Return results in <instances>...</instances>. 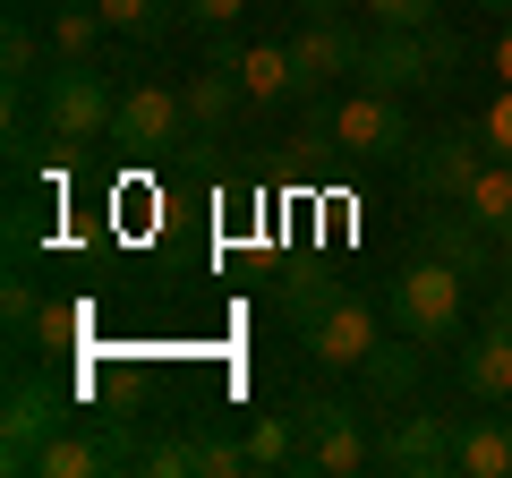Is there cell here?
Returning <instances> with one entry per match:
<instances>
[{
  "instance_id": "cell-1",
  "label": "cell",
  "mask_w": 512,
  "mask_h": 478,
  "mask_svg": "<svg viewBox=\"0 0 512 478\" xmlns=\"http://www.w3.org/2000/svg\"><path fill=\"white\" fill-rule=\"evenodd\" d=\"M291 325H299L316 368H359L384 342V316L359 291H342V282H291Z\"/></svg>"
},
{
  "instance_id": "cell-2",
  "label": "cell",
  "mask_w": 512,
  "mask_h": 478,
  "mask_svg": "<svg viewBox=\"0 0 512 478\" xmlns=\"http://www.w3.org/2000/svg\"><path fill=\"white\" fill-rule=\"evenodd\" d=\"M461 77V35L444 26H376L359 43V86H384V94H444Z\"/></svg>"
},
{
  "instance_id": "cell-3",
  "label": "cell",
  "mask_w": 512,
  "mask_h": 478,
  "mask_svg": "<svg viewBox=\"0 0 512 478\" xmlns=\"http://www.w3.org/2000/svg\"><path fill=\"white\" fill-rule=\"evenodd\" d=\"M35 120L52 146H111V120H120V94L94 60H52L35 77Z\"/></svg>"
},
{
  "instance_id": "cell-4",
  "label": "cell",
  "mask_w": 512,
  "mask_h": 478,
  "mask_svg": "<svg viewBox=\"0 0 512 478\" xmlns=\"http://www.w3.org/2000/svg\"><path fill=\"white\" fill-rule=\"evenodd\" d=\"M461 299H470V274L461 265H444V257H410L402 274H393V325L410 333V342H461Z\"/></svg>"
},
{
  "instance_id": "cell-5",
  "label": "cell",
  "mask_w": 512,
  "mask_h": 478,
  "mask_svg": "<svg viewBox=\"0 0 512 478\" xmlns=\"http://www.w3.org/2000/svg\"><path fill=\"white\" fill-rule=\"evenodd\" d=\"M291 427H299V444H291V470L299 478H359V470H376V444H367V427H359V402H299L291 410Z\"/></svg>"
},
{
  "instance_id": "cell-6",
  "label": "cell",
  "mask_w": 512,
  "mask_h": 478,
  "mask_svg": "<svg viewBox=\"0 0 512 478\" xmlns=\"http://www.w3.org/2000/svg\"><path fill=\"white\" fill-rule=\"evenodd\" d=\"M325 146L350 154V163H393V154H410L402 94L359 86V94H342V103H325Z\"/></svg>"
},
{
  "instance_id": "cell-7",
  "label": "cell",
  "mask_w": 512,
  "mask_h": 478,
  "mask_svg": "<svg viewBox=\"0 0 512 478\" xmlns=\"http://www.w3.org/2000/svg\"><path fill=\"white\" fill-rule=\"evenodd\" d=\"M146 444H128L120 419H69L60 436L35 444V470L26 478H111V470H137Z\"/></svg>"
},
{
  "instance_id": "cell-8",
  "label": "cell",
  "mask_w": 512,
  "mask_h": 478,
  "mask_svg": "<svg viewBox=\"0 0 512 478\" xmlns=\"http://www.w3.org/2000/svg\"><path fill=\"white\" fill-rule=\"evenodd\" d=\"M60 427H69L60 385H52V376H35V368H18V376H9V402H0V470L26 478V470H35V444L60 436Z\"/></svg>"
},
{
  "instance_id": "cell-9",
  "label": "cell",
  "mask_w": 512,
  "mask_h": 478,
  "mask_svg": "<svg viewBox=\"0 0 512 478\" xmlns=\"http://www.w3.org/2000/svg\"><path fill=\"white\" fill-rule=\"evenodd\" d=\"M453 436H461V419H444V410H402L376 436V470L384 478H453Z\"/></svg>"
},
{
  "instance_id": "cell-10",
  "label": "cell",
  "mask_w": 512,
  "mask_h": 478,
  "mask_svg": "<svg viewBox=\"0 0 512 478\" xmlns=\"http://www.w3.org/2000/svg\"><path fill=\"white\" fill-rule=\"evenodd\" d=\"M188 137V94H171L163 77H137V86L120 94V120H111V146L128 154H163Z\"/></svg>"
},
{
  "instance_id": "cell-11",
  "label": "cell",
  "mask_w": 512,
  "mask_h": 478,
  "mask_svg": "<svg viewBox=\"0 0 512 478\" xmlns=\"http://www.w3.org/2000/svg\"><path fill=\"white\" fill-rule=\"evenodd\" d=\"M291 69H299V103H325L333 77H359V35H342L333 18H299Z\"/></svg>"
},
{
  "instance_id": "cell-12",
  "label": "cell",
  "mask_w": 512,
  "mask_h": 478,
  "mask_svg": "<svg viewBox=\"0 0 512 478\" xmlns=\"http://www.w3.org/2000/svg\"><path fill=\"white\" fill-rule=\"evenodd\" d=\"M487 171V146H478V129H444V137H427V146H410V180L427 188V197H453L461 205V188Z\"/></svg>"
},
{
  "instance_id": "cell-13",
  "label": "cell",
  "mask_w": 512,
  "mask_h": 478,
  "mask_svg": "<svg viewBox=\"0 0 512 478\" xmlns=\"http://www.w3.org/2000/svg\"><path fill=\"white\" fill-rule=\"evenodd\" d=\"M453 376H461V393H470V402H487V410L512 402V325H504V316H495L487 333H470V342H461Z\"/></svg>"
},
{
  "instance_id": "cell-14",
  "label": "cell",
  "mask_w": 512,
  "mask_h": 478,
  "mask_svg": "<svg viewBox=\"0 0 512 478\" xmlns=\"http://www.w3.org/2000/svg\"><path fill=\"white\" fill-rule=\"evenodd\" d=\"M453 478H512V402L495 410V419H461Z\"/></svg>"
},
{
  "instance_id": "cell-15",
  "label": "cell",
  "mask_w": 512,
  "mask_h": 478,
  "mask_svg": "<svg viewBox=\"0 0 512 478\" xmlns=\"http://www.w3.org/2000/svg\"><path fill=\"white\" fill-rule=\"evenodd\" d=\"M231 69H239V86H248V103H256V111H274V103H299L291 43H265V35H256V43H239V60H231Z\"/></svg>"
},
{
  "instance_id": "cell-16",
  "label": "cell",
  "mask_w": 512,
  "mask_h": 478,
  "mask_svg": "<svg viewBox=\"0 0 512 478\" xmlns=\"http://www.w3.org/2000/svg\"><path fill=\"white\" fill-rule=\"evenodd\" d=\"M419 248H427V257H444V265H461L470 282H495V248H487V231H478L470 214H427Z\"/></svg>"
},
{
  "instance_id": "cell-17",
  "label": "cell",
  "mask_w": 512,
  "mask_h": 478,
  "mask_svg": "<svg viewBox=\"0 0 512 478\" xmlns=\"http://www.w3.org/2000/svg\"><path fill=\"white\" fill-rule=\"evenodd\" d=\"M239 94H248V86H239V69H214V60H205V69L188 77V129H197V137H222V129L239 120Z\"/></svg>"
},
{
  "instance_id": "cell-18",
  "label": "cell",
  "mask_w": 512,
  "mask_h": 478,
  "mask_svg": "<svg viewBox=\"0 0 512 478\" xmlns=\"http://www.w3.org/2000/svg\"><path fill=\"white\" fill-rule=\"evenodd\" d=\"M461 214H470L487 239L512 222V163H504V154H487V171H478V180L461 188Z\"/></svg>"
},
{
  "instance_id": "cell-19",
  "label": "cell",
  "mask_w": 512,
  "mask_h": 478,
  "mask_svg": "<svg viewBox=\"0 0 512 478\" xmlns=\"http://www.w3.org/2000/svg\"><path fill=\"white\" fill-rule=\"evenodd\" d=\"M103 9L94 0H52V60H94V43H103Z\"/></svg>"
},
{
  "instance_id": "cell-20",
  "label": "cell",
  "mask_w": 512,
  "mask_h": 478,
  "mask_svg": "<svg viewBox=\"0 0 512 478\" xmlns=\"http://www.w3.org/2000/svg\"><path fill=\"white\" fill-rule=\"evenodd\" d=\"M0 69H9V94H26V86L43 77V35H35L26 18H9V26H0Z\"/></svg>"
},
{
  "instance_id": "cell-21",
  "label": "cell",
  "mask_w": 512,
  "mask_h": 478,
  "mask_svg": "<svg viewBox=\"0 0 512 478\" xmlns=\"http://www.w3.org/2000/svg\"><path fill=\"white\" fill-rule=\"evenodd\" d=\"M359 376H367V393H376V402H393V393L419 385V359H410V350H393V342H376V350L359 359Z\"/></svg>"
},
{
  "instance_id": "cell-22",
  "label": "cell",
  "mask_w": 512,
  "mask_h": 478,
  "mask_svg": "<svg viewBox=\"0 0 512 478\" xmlns=\"http://www.w3.org/2000/svg\"><path fill=\"white\" fill-rule=\"evenodd\" d=\"M137 470H146V478H188V470H197V478H205V436L188 427V436L146 444V453H137Z\"/></svg>"
},
{
  "instance_id": "cell-23",
  "label": "cell",
  "mask_w": 512,
  "mask_h": 478,
  "mask_svg": "<svg viewBox=\"0 0 512 478\" xmlns=\"http://www.w3.org/2000/svg\"><path fill=\"white\" fill-rule=\"evenodd\" d=\"M94 9H103L111 35H163L180 18V0H94Z\"/></svg>"
},
{
  "instance_id": "cell-24",
  "label": "cell",
  "mask_w": 512,
  "mask_h": 478,
  "mask_svg": "<svg viewBox=\"0 0 512 478\" xmlns=\"http://www.w3.org/2000/svg\"><path fill=\"white\" fill-rule=\"evenodd\" d=\"M291 444H299L291 419H256L248 427V470H291Z\"/></svg>"
},
{
  "instance_id": "cell-25",
  "label": "cell",
  "mask_w": 512,
  "mask_h": 478,
  "mask_svg": "<svg viewBox=\"0 0 512 478\" xmlns=\"http://www.w3.org/2000/svg\"><path fill=\"white\" fill-rule=\"evenodd\" d=\"M478 146H487V154H504V163H512V86L495 94L487 111H478Z\"/></svg>"
},
{
  "instance_id": "cell-26",
  "label": "cell",
  "mask_w": 512,
  "mask_h": 478,
  "mask_svg": "<svg viewBox=\"0 0 512 478\" xmlns=\"http://www.w3.org/2000/svg\"><path fill=\"white\" fill-rule=\"evenodd\" d=\"M239 9H248V0H180V18L197 26V35H231Z\"/></svg>"
},
{
  "instance_id": "cell-27",
  "label": "cell",
  "mask_w": 512,
  "mask_h": 478,
  "mask_svg": "<svg viewBox=\"0 0 512 478\" xmlns=\"http://www.w3.org/2000/svg\"><path fill=\"white\" fill-rule=\"evenodd\" d=\"M444 0H367V18L376 26H436Z\"/></svg>"
},
{
  "instance_id": "cell-28",
  "label": "cell",
  "mask_w": 512,
  "mask_h": 478,
  "mask_svg": "<svg viewBox=\"0 0 512 478\" xmlns=\"http://www.w3.org/2000/svg\"><path fill=\"white\" fill-rule=\"evenodd\" d=\"M248 470V444H231V436H205V478H239Z\"/></svg>"
},
{
  "instance_id": "cell-29",
  "label": "cell",
  "mask_w": 512,
  "mask_h": 478,
  "mask_svg": "<svg viewBox=\"0 0 512 478\" xmlns=\"http://www.w3.org/2000/svg\"><path fill=\"white\" fill-rule=\"evenodd\" d=\"M0 316H9V333H26V325H35V291H26V282H9V291H0Z\"/></svg>"
},
{
  "instance_id": "cell-30",
  "label": "cell",
  "mask_w": 512,
  "mask_h": 478,
  "mask_svg": "<svg viewBox=\"0 0 512 478\" xmlns=\"http://www.w3.org/2000/svg\"><path fill=\"white\" fill-rule=\"evenodd\" d=\"M495 282H504V291H495V299H512V222H504V231H495Z\"/></svg>"
},
{
  "instance_id": "cell-31",
  "label": "cell",
  "mask_w": 512,
  "mask_h": 478,
  "mask_svg": "<svg viewBox=\"0 0 512 478\" xmlns=\"http://www.w3.org/2000/svg\"><path fill=\"white\" fill-rule=\"evenodd\" d=\"M495 77L512 86V18H504V35H495Z\"/></svg>"
},
{
  "instance_id": "cell-32",
  "label": "cell",
  "mask_w": 512,
  "mask_h": 478,
  "mask_svg": "<svg viewBox=\"0 0 512 478\" xmlns=\"http://www.w3.org/2000/svg\"><path fill=\"white\" fill-rule=\"evenodd\" d=\"M299 18H333V9H342V0H291Z\"/></svg>"
},
{
  "instance_id": "cell-33",
  "label": "cell",
  "mask_w": 512,
  "mask_h": 478,
  "mask_svg": "<svg viewBox=\"0 0 512 478\" xmlns=\"http://www.w3.org/2000/svg\"><path fill=\"white\" fill-rule=\"evenodd\" d=\"M495 316H504V325H512V299H495Z\"/></svg>"
},
{
  "instance_id": "cell-34",
  "label": "cell",
  "mask_w": 512,
  "mask_h": 478,
  "mask_svg": "<svg viewBox=\"0 0 512 478\" xmlns=\"http://www.w3.org/2000/svg\"><path fill=\"white\" fill-rule=\"evenodd\" d=\"M478 9H512V0H478Z\"/></svg>"
}]
</instances>
